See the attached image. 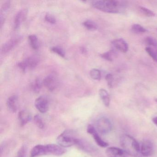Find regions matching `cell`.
<instances>
[{"instance_id":"603a6c76","label":"cell","mask_w":157,"mask_h":157,"mask_svg":"<svg viewBox=\"0 0 157 157\" xmlns=\"http://www.w3.org/2000/svg\"><path fill=\"white\" fill-rule=\"evenodd\" d=\"M145 50L152 59L157 62V48L155 49L151 47L148 46L146 48Z\"/></svg>"},{"instance_id":"7a4b0ae2","label":"cell","mask_w":157,"mask_h":157,"mask_svg":"<svg viewBox=\"0 0 157 157\" xmlns=\"http://www.w3.org/2000/svg\"><path fill=\"white\" fill-rule=\"evenodd\" d=\"M120 144L123 149L129 155L139 157L140 153V146L135 138L128 135H124L120 138Z\"/></svg>"},{"instance_id":"83f0119b","label":"cell","mask_w":157,"mask_h":157,"mask_svg":"<svg viewBox=\"0 0 157 157\" xmlns=\"http://www.w3.org/2000/svg\"><path fill=\"white\" fill-rule=\"evenodd\" d=\"M140 11L143 13V14L147 17H153L156 15L154 12L146 7L141 6V7H140Z\"/></svg>"},{"instance_id":"6da1fadb","label":"cell","mask_w":157,"mask_h":157,"mask_svg":"<svg viewBox=\"0 0 157 157\" xmlns=\"http://www.w3.org/2000/svg\"><path fill=\"white\" fill-rule=\"evenodd\" d=\"M91 4L94 8L99 10L115 14L124 12L126 7L125 2L117 0L94 1Z\"/></svg>"},{"instance_id":"e575fe53","label":"cell","mask_w":157,"mask_h":157,"mask_svg":"<svg viewBox=\"0 0 157 157\" xmlns=\"http://www.w3.org/2000/svg\"><path fill=\"white\" fill-rule=\"evenodd\" d=\"M81 52L82 54L86 55L87 53V50L86 48L84 47H81L80 48Z\"/></svg>"},{"instance_id":"cb8c5ba5","label":"cell","mask_w":157,"mask_h":157,"mask_svg":"<svg viewBox=\"0 0 157 157\" xmlns=\"http://www.w3.org/2000/svg\"><path fill=\"white\" fill-rule=\"evenodd\" d=\"M132 32L136 33H143L147 32V30L139 24H134L131 26Z\"/></svg>"},{"instance_id":"ba28073f","label":"cell","mask_w":157,"mask_h":157,"mask_svg":"<svg viewBox=\"0 0 157 157\" xmlns=\"http://www.w3.org/2000/svg\"><path fill=\"white\" fill-rule=\"evenodd\" d=\"M35 106L40 113H46L49 107L48 99L44 95L39 96L35 101Z\"/></svg>"},{"instance_id":"d4e9b609","label":"cell","mask_w":157,"mask_h":157,"mask_svg":"<svg viewBox=\"0 0 157 157\" xmlns=\"http://www.w3.org/2000/svg\"><path fill=\"white\" fill-rule=\"evenodd\" d=\"M90 76L92 78L95 80H100L101 78V71L97 69H93L90 71Z\"/></svg>"},{"instance_id":"ac0fdd59","label":"cell","mask_w":157,"mask_h":157,"mask_svg":"<svg viewBox=\"0 0 157 157\" xmlns=\"http://www.w3.org/2000/svg\"><path fill=\"white\" fill-rule=\"evenodd\" d=\"M31 115L29 112L25 110H22L19 112L18 114V119L20 124L22 126L25 125L31 120Z\"/></svg>"},{"instance_id":"8fae6325","label":"cell","mask_w":157,"mask_h":157,"mask_svg":"<svg viewBox=\"0 0 157 157\" xmlns=\"http://www.w3.org/2000/svg\"><path fill=\"white\" fill-rule=\"evenodd\" d=\"M154 148L153 144L149 140H145L140 146V153L144 157H150L154 153Z\"/></svg>"},{"instance_id":"5bb4252c","label":"cell","mask_w":157,"mask_h":157,"mask_svg":"<svg viewBox=\"0 0 157 157\" xmlns=\"http://www.w3.org/2000/svg\"><path fill=\"white\" fill-rule=\"evenodd\" d=\"M75 145H76L79 149L87 153H92L94 151V147L87 141L83 140L77 139Z\"/></svg>"},{"instance_id":"277c9868","label":"cell","mask_w":157,"mask_h":157,"mask_svg":"<svg viewBox=\"0 0 157 157\" xmlns=\"http://www.w3.org/2000/svg\"><path fill=\"white\" fill-rule=\"evenodd\" d=\"M97 130L102 135H106L111 132L112 129V124L107 117H102L96 122Z\"/></svg>"},{"instance_id":"d6986e66","label":"cell","mask_w":157,"mask_h":157,"mask_svg":"<svg viewBox=\"0 0 157 157\" xmlns=\"http://www.w3.org/2000/svg\"><path fill=\"white\" fill-rule=\"evenodd\" d=\"M99 95L104 105L106 107L109 106L110 104V97L106 90L101 89L99 90Z\"/></svg>"},{"instance_id":"484cf974","label":"cell","mask_w":157,"mask_h":157,"mask_svg":"<svg viewBox=\"0 0 157 157\" xmlns=\"http://www.w3.org/2000/svg\"><path fill=\"white\" fill-rule=\"evenodd\" d=\"M114 55V51L113 50H111V51H108V52H105V53L101 54V56L103 59L111 62V61H113Z\"/></svg>"},{"instance_id":"8992f818","label":"cell","mask_w":157,"mask_h":157,"mask_svg":"<svg viewBox=\"0 0 157 157\" xmlns=\"http://www.w3.org/2000/svg\"><path fill=\"white\" fill-rule=\"evenodd\" d=\"M43 84L45 87L50 91L55 90L59 85V81L56 75L50 74L47 76L43 81Z\"/></svg>"},{"instance_id":"836d02e7","label":"cell","mask_w":157,"mask_h":157,"mask_svg":"<svg viewBox=\"0 0 157 157\" xmlns=\"http://www.w3.org/2000/svg\"><path fill=\"white\" fill-rule=\"evenodd\" d=\"M10 2L7 1L2 5V12H7V11L10 9Z\"/></svg>"},{"instance_id":"ffe728a7","label":"cell","mask_w":157,"mask_h":157,"mask_svg":"<svg viewBox=\"0 0 157 157\" xmlns=\"http://www.w3.org/2000/svg\"><path fill=\"white\" fill-rule=\"evenodd\" d=\"M29 44L31 47L34 49L37 50L39 48V43L38 38L35 35H31L28 36Z\"/></svg>"},{"instance_id":"44dd1931","label":"cell","mask_w":157,"mask_h":157,"mask_svg":"<svg viewBox=\"0 0 157 157\" xmlns=\"http://www.w3.org/2000/svg\"><path fill=\"white\" fill-rule=\"evenodd\" d=\"M83 26L87 29L90 31H94L97 30L98 28V25L95 22L91 20H87L83 22L82 23Z\"/></svg>"},{"instance_id":"2e32d148","label":"cell","mask_w":157,"mask_h":157,"mask_svg":"<svg viewBox=\"0 0 157 157\" xmlns=\"http://www.w3.org/2000/svg\"><path fill=\"white\" fill-rule=\"evenodd\" d=\"M7 105L10 112L13 113H16L18 110V97L14 95L9 97L7 100Z\"/></svg>"},{"instance_id":"9c48e42d","label":"cell","mask_w":157,"mask_h":157,"mask_svg":"<svg viewBox=\"0 0 157 157\" xmlns=\"http://www.w3.org/2000/svg\"><path fill=\"white\" fill-rule=\"evenodd\" d=\"M22 40V36H17L13 37L3 44L1 48L2 54H5L12 50L16 46L19 44Z\"/></svg>"},{"instance_id":"7402d4cb","label":"cell","mask_w":157,"mask_h":157,"mask_svg":"<svg viewBox=\"0 0 157 157\" xmlns=\"http://www.w3.org/2000/svg\"><path fill=\"white\" fill-rule=\"evenodd\" d=\"M43 83L40 79H36L31 85L32 90L35 93H39L42 88Z\"/></svg>"},{"instance_id":"3957f363","label":"cell","mask_w":157,"mask_h":157,"mask_svg":"<svg viewBox=\"0 0 157 157\" xmlns=\"http://www.w3.org/2000/svg\"><path fill=\"white\" fill-rule=\"evenodd\" d=\"M77 139L75 137L74 131L67 130L58 136L57 142L62 147H69L75 145Z\"/></svg>"},{"instance_id":"5b68a950","label":"cell","mask_w":157,"mask_h":157,"mask_svg":"<svg viewBox=\"0 0 157 157\" xmlns=\"http://www.w3.org/2000/svg\"><path fill=\"white\" fill-rule=\"evenodd\" d=\"M39 62V59L37 56H31L22 62H19L18 66L23 72H25L27 68L34 69L35 68Z\"/></svg>"},{"instance_id":"d6a6232c","label":"cell","mask_w":157,"mask_h":157,"mask_svg":"<svg viewBox=\"0 0 157 157\" xmlns=\"http://www.w3.org/2000/svg\"><path fill=\"white\" fill-rule=\"evenodd\" d=\"M105 80L107 82V84L109 88L113 87V77L111 73H108L105 77Z\"/></svg>"},{"instance_id":"9a60e30c","label":"cell","mask_w":157,"mask_h":157,"mask_svg":"<svg viewBox=\"0 0 157 157\" xmlns=\"http://www.w3.org/2000/svg\"><path fill=\"white\" fill-rule=\"evenodd\" d=\"M27 11L26 9L20 11L15 15L14 20V28L17 29L19 28L21 24L26 19L27 14Z\"/></svg>"},{"instance_id":"f1b7e54d","label":"cell","mask_w":157,"mask_h":157,"mask_svg":"<svg viewBox=\"0 0 157 157\" xmlns=\"http://www.w3.org/2000/svg\"><path fill=\"white\" fill-rule=\"evenodd\" d=\"M51 50L53 53H56L61 57L64 58L66 56L65 51L63 50V48L59 47H54L51 48Z\"/></svg>"},{"instance_id":"1f68e13d","label":"cell","mask_w":157,"mask_h":157,"mask_svg":"<svg viewBox=\"0 0 157 157\" xmlns=\"http://www.w3.org/2000/svg\"><path fill=\"white\" fill-rule=\"evenodd\" d=\"M45 20L51 24H55L56 22V18L52 14L49 13H47L45 16Z\"/></svg>"},{"instance_id":"f546056e","label":"cell","mask_w":157,"mask_h":157,"mask_svg":"<svg viewBox=\"0 0 157 157\" xmlns=\"http://www.w3.org/2000/svg\"><path fill=\"white\" fill-rule=\"evenodd\" d=\"M145 42L149 47L157 48V41L151 36H147L145 39Z\"/></svg>"},{"instance_id":"7c38bea8","label":"cell","mask_w":157,"mask_h":157,"mask_svg":"<svg viewBox=\"0 0 157 157\" xmlns=\"http://www.w3.org/2000/svg\"><path fill=\"white\" fill-rule=\"evenodd\" d=\"M105 153L108 157H129V155L124 149L114 147L107 148Z\"/></svg>"},{"instance_id":"4fadbf2b","label":"cell","mask_w":157,"mask_h":157,"mask_svg":"<svg viewBox=\"0 0 157 157\" xmlns=\"http://www.w3.org/2000/svg\"><path fill=\"white\" fill-rule=\"evenodd\" d=\"M113 46L122 53H126L128 50V43L123 38H117L113 40L112 43Z\"/></svg>"},{"instance_id":"d590c367","label":"cell","mask_w":157,"mask_h":157,"mask_svg":"<svg viewBox=\"0 0 157 157\" xmlns=\"http://www.w3.org/2000/svg\"><path fill=\"white\" fill-rule=\"evenodd\" d=\"M152 121L154 123V124L156 125L157 126V117H155L152 118Z\"/></svg>"},{"instance_id":"4dcf8cb0","label":"cell","mask_w":157,"mask_h":157,"mask_svg":"<svg viewBox=\"0 0 157 157\" xmlns=\"http://www.w3.org/2000/svg\"><path fill=\"white\" fill-rule=\"evenodd\" d=\"M27 148L25 145H23L17 152L15 157H25L27 153Z\"/></svg>"},{"instance_id":"e0dca14e","label":"cell","mask_w":157,"mask_h":157,"mask_svg":"<svg viewBox=\"0 0 157 157\" xmlns=\"http://www.w3.org/2000/svg\"><path fill=\"white\" fill-rule=\"evenodd\" d=\"M46 155L45 146L37 145L35 146L31 151L30 157H36Z\"/></svg>"},{"instance_id":"52a82bcc","label":"cell","mask_w":157,"mask_h":157,"mask_svg":"<svg viewBox=\"0 0 157 157\" xmlns=\"http://www.w3.org/2000/svg\"><path fill=\"white\" fill-rule=\"evenodd\" d=\"M46 155H52L60 156L64 154L66 151L64 148L59 145L54 144L45 145Z\"/></svg>"},{"instance_id":"4316f807","label":"cell","mask_w":157,"mask_h":157,"mask_svg":"<svg viewBox=\"0 0 157 157\" xmlns=\"http://www.w3.org/2000/svg\"><path fill=\"white\" fill-rule=\"evenodd\" d=\"M34 121L37 127L40 129H43L44 127V124L43 122L42 117L39 115H36L34 117Z\"/></svg>"},{"instance_id":"8d00e7d4","label":"cell","mask_w":157,"mask_h":157,"mask_svg":"<svg viewBox=\"0 0 157 157\" xmlns=\"http://www.w3.org/2000/svg\"><path fill=\"white\" fill-rule=\"evenodd\" d=\"M155 101H156V102L157 103V98H156V99H155Z\"/></svg>"},{"instance_id":"30bf717a","label":"cell","mask_w":157,"mask_h":157,"mask_svg":"<svg viewBox=\"0 0 157 157\" xmlns=\"http://www.w3.org/2000/svg\"><path fill=\"white\" fill-rule=\"evenodd\" d=\"M87 131L89 134H90L93 136L94 140L98 146L101 147H106L108 146V143L104 141L101 138V137L98 135L95 128L92 125L90 124L88 126Z\"/></svg>"}]
</instances>
